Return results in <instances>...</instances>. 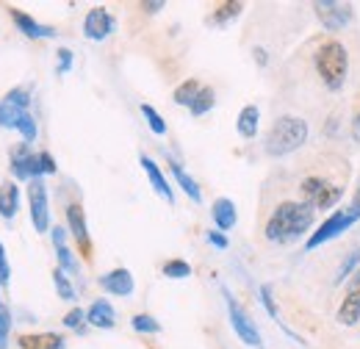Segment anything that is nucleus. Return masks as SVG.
I'll list each match as a JSON object with an SVG mask.
<instances>
[{
	"mask_svg": "<svg viewBox=\"0 0 360 349\" xmlns=\"http://www.w3.org/2000/svg\"><path fill=\"white\" fill-rule=\"evenodd\" d=\"M261 349H264V347H261Z\"/></svg>",
	"mask_w": 360,
	"mask_h": 349,
	"instance_id": "a18cd8bd",
	"label": "nucleus"
},
{
	"mask_svg": "<svg viewBox=\"0 0 360 349\" xmlns=\"http://www.w3.org/2000/svg\"><path fill=\"white\" fill-rule=\"evenodd\" d=\"M100 288L105 291V294H111V297H131L136 288V280H134V272L131 269H125V266H117V269H111V272H105V274H100Z\"/></svg>",
	"mask_w": 360,
	"mask_h": 349,
	"instance_id": "9b49d317",
	"label": "nucleus"
},
{
	"mask_svg": "<svg viewBox=\"0 0 360 349\" xmlns=\"http://www.w3.org/2000/svg\"><path fill=\"white\" fill-rule=\"evenodd\" d=\"M17 211H20V186L6 180L0 186V217L8 222L17 217Z\"/></svg>",
	"mask_w": 360,
	"mask_h": 349,
	"instance_id": "4be33fe9",
	"label": "nucleus"
},
{
	"mask_svg": "<svg viewBox=\"0 0 360 349\" xmlns=\"http://www.w3.org/2000/svg\"><path fill=\"white\" fill-rule=\"evenodd\" d=\"M252 56H255L258 67H266V64H269V56H266V50H264V47H252Z\"/></svg>",
	"mask_w": 360,
	"mask_h": 349,
	"instance_id": "a19ab883",
	"label": "nucleus"
},
{
	"mask_svg": "<svg viewBox=\"0 0 360 349\" xmlns=\"http://www.w3.org/2000/svg\"><path fill=\"white\" fill-rule=\"evenodd\" d=\"M8 333H11V313L8 307H0V349H8Z\"/></svg>",
	"mask_w": 360,
	"mask_h": 349,
	"instance_id": "c9c22d12",
	"label": "nucleus"
},
{
	"mask_svg": "<svg viewBox=\"0 0 360 349\" xmlns=\"http://www.w3.org/2000/svg\"><path fill=\"white\" fill-rule=\"evenodd\" d=\"M53 286H56V294L64 300V303H75V286H72V280H70V274L64 272V269H53Z\"/></svg>",
	"mask_w": 360,
	"mask_h": 349,
	"instance_id": "393cba45",
	"label": "nucleus"
},
{
	"mask_svg": "<svg viewBox=\"0 0 360 349\" xmlns=\"http://www.w3.org/2000/svg\"><path fill=\"white\" fill-rule=\"evenodd\" d=\"M241 11H244V3H241V0H227V3H219V6L211 11L208 25H227V23H233Z\"/></svg>",
	"mask_w": 360,
	"mask_h": 349,
	"instance_id": "5701e85b",
	"label": "nucleus"
},
{
	"mask_svg": "<svg viewBox=\"0 0 360 349\" xmlns=\"http://www.w3.org/2000/svg\"><path fill=\"white\" fill-rule=\"evenodd\" d=\"M28 111L20 106H11L8 100H0V128H17V122L25 117Z\"/></svg>",
	"mask_w": 360,
	"mask_h": 349,
	"instance_id": "cd10ccee",
	"label": "nucleus"
},
{
	"mask_svg": "<svg viewBox=\"0 0 360 349\" xmlns=\"http://www.w3.org/2000/svg\"><path fill=\"white\" fill-rule=\"evenodd\" d=\"M139 164H141V170H144V174H147V180H150V186H153V191L161 197V200H167L169 205L175 203V191H172V186H169V180H167V174H164V170L150 158V156H139Z\"/></svg>",
	"mask_w": 360,
	"mask_h": 349,
	"instance_id": "ddd939ff",
	"label": "nucleus"
},
{
	"mask_svg": "<svg viewBox=\"0 0 360 349\" xmlns=\"http://www.w3.org/2000/svg\"><path fill=\"white\" fill-rule=\"evenodd\" d=\"M349 133H352V139L360 144V108L355 111V117H352V125H349Z\"/></svg>",
	"mask_w": 360,
	"mask_h": 349,
	"instance_id": "79ce46f5",
	"label": "nucleus"
},
{
	"mask_svg": "<svg viewBox=\"0 0 360 349\" xmlns=\"http://www.w3.org/2000/svg\"><path fill=\"white\" fill-rule=\"evenodd\" d=\"M314 11L327 31H341L352 23V6H344L338 0H316Z\"/></svg>",
	"mask_w": 360,
	"mask_h": 349,
	"instance_id": "1a4fd4ad",
	"label": "nucleus"
},
{
	"mask_svg": "<svg viewBox=\"0 0 360 349\" xmlns=\"http://www.w3.org/2000/svg\"><path fill=\"white\" fill-rule=\"evenodd\" d=\"M56 58H58V64H56V72L58 75H67L72 70V64H75V53L70 47H58L56 50Z\"/></svg>",
	"mask_w": 360,
	"mask_h": 349,
	"instance_id": "72a5a7b5",
	"label": "nucleus"
},
{
	"mask_svg": "<svg viewBox=\"0 0 360 349\" xmlns=\"http://www.w3.org/2000/svg\"><path fill=\"white\" fill-rule=\"evenodd\" d=\"M11 172L17 180H39V177H45L42 172V161H39V153H31V144H17L14 150H11Z\"/></svg>",
	"mask_w": 360,
	"mask_h": 349,
	"instance_id": "6e6552de",
	"label": "nucleus"
},
{
	"mask_svg": "<svg viewBox=\"0 0 360 349\" xmlns=\"http://www.w3.org/2000/svg\"><path fill=\"white\" fill-rule=\"evenodd\" d=\"M258 297H261V305H264V310L269 313V319H274L277 324H283V322H280V310H277V303H274V294H271L269 283L258 286Z\"/></svg>",
	"mask_w": 360,
	"mask_h": 349,
	"instance_id": "473e14b6",
	"label": "nucleus"
},
{
	"mask_svg": "<svg viewBox=\"0 0 360 349\" xmlns=\"http://www.w3.org/2000/svg\"><path fill=\"white\" fill-rule=\"evenodd\" d=\"M200 89L202 87H200V81H197V78H188V81H183V84L172 91V100H175L178 106H186V108H188V106L194 103V97L200 94Z\"/></svg>",
	"mask_w": 360,
	"mask_h": 349,
	"instance_id": "a878e982",
	"label": "nucleus"
},
{
	"mask_svg": "<svg viewBox=\"0 0 360 349\" xmlns=\"http://www.w3.org/2000/svg\"><path fill=\"white\" fill-rule=\"evenodd\" d=\"M335 319H338V324H344V327H355L360 322V286L358 288H347L341 305L335 310Z\"/></svg>",
	"mask_w": 360,
	"mask_h": 349,
	"instance_id": "a211bd4d",
	"label": "nucleus"
},
{
	"mask_svg": "<svg viewBox=\"0 0 360 349\" xmlns=\"http://www.w3.org/2000/svg\"><path fill=\"white\" fill-rule=\"evenodd\" d=\"M169 172H172V177L178 180V186L186 191V197H188L191 203H202V189H200V183L186 172L178 161H172V158H169Z\"/></svg>",
	"mask_w": 360,
	"mask_h": 349,
	"instance_id": "412c9836",
	"label": "nucleus"
},
{
	"mask_svg": "<svg viewBox=\"0 0 360 349\" xmlns=\"http://www.w3.org/2000/svg\"><path fill=\"white\" fill-rule=\"evenodd\" d=\"M86 324H89V322H86V310H84V307L75 305L67 310V316H64V327H67V330L86 333Z\"/></svg>",
	"mask_w": 360,
	"mask_h": 349,
	"instance_id": "2f4dec72",
	"label": "nucleus"
},
{
	"mask_svg": "<svg viewBox=\"0 0 360 349\" xmlns=\"http://www.w3.org/2000/svg\"><path fill=\"white\" fill-rule=\"evenodd\" d=\"M139 111H141V117L147 120L150 131L155 133V136H167V122H164V117H161L150 103H141V106H139Z\"/></svg>",
	"mask_w": 360,
	"mask_h": 349,
	"instance_id": "c756f323",
	"label": "nucleus"
},
{
	"mask_svg": "<svg viewBox=\"0 0 360 349\" xmlns=\"http://www.w3.org/2000/svg\"><path fill=\"white\" fill-rule=\"evenodd\" d=\"M164 277H169V280H186V277H191V263L183 261V258H172V261L164 263Z\"/></svg>",
	"mask_w": 360,
	"mask_h": 349,
	"instance_id": "7c9ffc66",
	"label": "nucleus"
},
{
	"mask_svg": "<svg viewBox=\"0 0 360 349\" xmlns=\"http://www.w3.org/2000/svg\"><path fill=\"white\" fill-rule=\"evenodd\" d=\"M8 14H11L14 25L20 28V34H25L28 39H53V37H56V28H53V25L37 23L31 14H25V11H20V8H8Z\"/></svg>",
	"mask_w": 360,
	"mask_h": 349,
	"instance_id": "2eb2a0df",
	"label": "nucleus"
},
{
	"mask_svg": "<svg viewBox=\"0 0 360 349\" xmlns=\"http://www.w3.org/2000/svg\"><path fill=\"white\" fill-rule=\"evenodd\" d=\"M50 236H53V247H56L58 269H64L67 274H78V272H81V263H78V258H75V253L67 247V227L56 224V227L50 230Z\"/></svg>",
	"mask_w": 360,
	"mask_h": 349,
	"instance_id": "4468645a",
	"label": "nucleus"
},
{
	"mask_svg": "<svg viewBox=\"0 0 360 349\" xmlns=\"http://www.w3.org/2000/svg\"><path fill=\"white\" fill-rule=\"evenodd\" d=\"M131 327L141 336H158L161 333V322L155 316H150V313H136L131 319Z\"/></svg>",
	"mask_w": 360,
	"mask_h": 349,
	"instance_id": "c85d7f7f",
	"label": "nucleus"
},
{
	"mask_svg": "<svg viewBox=\"0 0 360 349\" xmlns=\"http://www.w3.org/2000/svg\"><path fill=\"white\" fill-rule=\"evenodd\" d=\"M314 219H316V211L308 203L285 200L266 219L264 236H266V241H271V244H291V241H297V239H302V236L311 233Z\"/></svg>",
	"mask_w": 360,
	"mask_h": 349,
	"instance_id": "f257e3e1",
	"label": "nucleus"
},
{
	"mask_svg": "<svg viewBox=\"0 0 360 349\" xmlns=\"http://www.w3.org/2000/svg\"><path fill=\"white\" fill-rule=\"evenodd\" d=\"M67 230L72 233V239H75L78 250L84 253V258H89L91 236H89V227H86V214H84V205L81 203L67 205Z\"/></svg>",
	"mask_w": 360,
	"mask_h": 349,
	"instance_id": "f8f14e48",
	"label": "nucleus"
},
{
	"mask_svg": "<svg viewBox=\"0 0 360 349\" xmlns=\"http://www.w3.org/2000/svg\"><path fill=\"white\" fill-rule=\"evenodd\" d=\"M86 322L97 330H114L117 327V310L108 300H94L89 307H86Z\"/></svg>",
	"mask_w": 360,
	"mask_h": 349,
	"instance_id": "dca6fc26",
	"label": "nucleus"
},
{
	"mask_svg": "<svg viewBox=\"0 0 360 349\" xmlns=\"http://www.w3.org/2000/svg\"><path fill=\"white\" fill-rule=\"evenodd\" d=\"M8 280H11V266H8V255L0 244V286H8Z\"/></svg>",
	"mask_w": 360,
	"mask_h": 349,
	"instance_id": "4c0bfd02",
	"label": "nucleus"
},
{
	"mask_svg": "<svg viewBox=\"0 0 360 349\" xmlns=\"http://www.w3.org/2000/svg\"><path fill=\"white\" fill-rule=\"evenodd\" d=\"M28 208H31V224L37 233L50 230V200H47V186L39 180L28 183Z\"/></svg>",
	"mask_w": 360,
	"mask_h": 349,
	"instance_id": "0eeeda50",
	"label": "nucleus"
},
{
	"mask_svg": "<svg viewBox=\"0 0 360 349\" xmlns=\"http://www.w3.org/2000/svg\"><path fill=\"white\" fill-rule=\"evenodd\" d=\"M358 269H360V247H352V253L341 261L338 272H335V283H338V286H341V283H347Z\"/></svg>",
	"mask_w": 360,
	"mask_h": 349,
	"instance_id": "bb28decb",
	"label": "nucleus"
},
{
	"mask_svg": "<svg viewBox=\"0 0 360 349\" xmlns=\"http://www.w3.org/2000/svg\"><path fill=\"white\" fill-rule=\"evenodd\" d=\"M211 219H214V224H217V230H233L236 227V222H238V211H236V203L230 200V197H217L214 200V205H211Z\"/></svg>",
	"mask_w": 360,
	"mask_h": 349,
	"instance_id": "f3484780",
	"label": "nucleus"
},
{
	"mask_svg": "<svg viewBox=\"0 0 360 349\" xmlns=\"http://www.w3.org/2000/svg\"><path fill=\"white\" fill-rule=\"evenodd\" d=\"M258 125H261V108L258 106H244L238 111V120H236V131L241 139H255L258 136Z\"/></svg>",
	"mask_w": 360,
	"mask_h": 349,
	"instance_id": "aec40b11",
	"label": "nucleus"
},
{
	"mask_svg": "<svg viewBox=\"0 0 360 349\" xmlns=\"http://www.w3.org/2000/svg\"><path fill=\"white\" fill-rule=\"evenodd\" d=\"M3 100H8L11 106H20V108H25V111H28V106H31V94H28V89H22V87L11 89Z\"/></svg>",
	"mask_w": 360,
	"mask_h": 349,
	"instance_id": "f704fd0d",
	"label": "nucleus"
},
{
	"mask_svg": "<svg viewBox=\"0 0 360 349\" xmlns=\"http://www.w3.org/2000/svg\"><path fill=\"white\" fill-rule=\"evenodd\" d=\"M222 297H225L227 316H230V327H233V333L238 336V341L247 344V347L261 349L264 338H261V330H258V324L252 322V316H250V313L241 307V303L230 294V288H222Z\"/></svg>",
	"mask_w": 360,
	"mask_h": 349,
	"instance_id": "423d86ee",
	"label": "nucleus"
},
{
	"mask_svg": "<svg viewBox=\"0 0 360 349\" xmlns=\"http://www.w3.org/2000/svg\"><path fill=\"white\" fill-rule=\"evenodd\" d=\"M316 72L319 78L324 81V87L330 91H338L347 81V72H349V53L347 47L338 42V39H330V42L319 44L314 56Z\"/></svg>",
	"mask_w": 360,
	"mask_h": 349,
	"instance_id": "7ed1b4c3",
	"label": "nucleus"
},
{
	"mask_svg": "<svg viewBox=\"0 0 360 349\" xmlns=\"http://www.w3.org/2000/svg\"><path fill=\"white\" fill-rule=\"evenodd\" d=\"M205 241H208L211 247H217V250H227V247H230V239H227L222 230H208V233H205Z\"/></svg>",
	"mask_w": 360,
	"mask_h": 349,
	"instance_id": "e433bc0d",
	"label": "nucleus"
},
{
	"mask_svg": "<svg viewBox=\"0 0 360 349\" xmlns=\"http://www.w3.org/2000/svg\"><path fill=\"white\" fill-rule=\"evenodd\" d=\"M308 122L302 117H294V114H283L271 122L269 133L264 139V150L269 153L271 158H283V156H291L297 153L300 147H305L308 141Z\"/></svg>",
	"mask_w": 360,
	"mask_h": 349,
	"instance_id": "f03ea898",
	"label": "nucleus"
},
{
	"mask_svg": "<svg viewBox=\"0 0 360 349\" xmlns=\"http://www.w3.org/2000/svg\"><path fill=\"white\" fill-rule=\"evenodd\" d=\"M20 349H64L67 338L61 333H25L17 338Z\"/></svg>",
	"mask_w": 360,
	"mask_h": 349,
	"instance_id": "6ab92c4d",
	"label": "nucleus"
},
{
	"mask_svg": "<svg viewBox=\"0 0 360 349\" xmlns=\"http://www.w3.org/2000/svg\"><path fill=\"white\" fill-rule=\"evenodd\" d=\"M114 31H117V20H114V14H111L108 8H103V6H94L89 14L84 17V37H86L89 42H103V39H108Z\"/></svg>",
	"mask_w": 360,
	"mask_h": 349,
	"instance_id": "9d476101",
	"label": "nucleus"
},
{
	"mask_svg": "<svg viewBox=\"0 0 360 349\" xmlns=\"http://www.w3.org/2000/svg\"><path fill=\"white\" fill-rule=\"evenodd\" d=\"M164 8H167L164 0H147V3H141V11H144V14H158V11H164Z\"/></svg>",
	"mask_w": 360,
	"mask_h": 349,
	"instance_id": "ea45409f",
	"label": "nucleus"
},
{
	"mask_svg": "<svg viewBox=\"0 0 360 349\" xmlns=\"http://www.w3.org/2000/svg\"><path fill=\"white\" fill-rule=\"evenodd\" d=\"M355 211H360V180H358V186H355V194H352V203H349Z\"/></svg>",
	"mask_w": 360,
	"mask_h": 349,
	"instance_id": "37998d69",
	"label": "nucleus"
},
{
	"mask_svg": "<svg viewBox=\"0 0 360 349\" xmlns=\"http://www.w3.org/2000/svg\"><path fill=\"white\" fill-rule=\"evenodd\" d=\"M300 191H302L305 203H308L314 211H330V208H335V205L344 200V189H341L338 183H330V180L321 177V174L305 177L302 186H300Z\"/></svg>",
	"mask_w": 360,
	"mask_h": 349,
	"instance_id": "39448f33",
	"label": "nucleus"
},
{
	"mask_svg": "<svg viewBox=\"0 0 360 349\" xmlns=\"http://www.w3.org/2000/svg\"><path fill=\"white\" fill-rule=\"evenodd\" d=\"M360 222V211H355L352 205H347V208H341V211H333L330 217L324 219L319 227L314 230V236H308V241H305V250L311 253V250H319V247H324L327 241H335L338 236H344L352 224H358Z\"/></svg>",
	"mask_w": 360,
	"mask_h": 349,
	"instance_id": "20e7f679",
	"label": "nucleus"
},
{
	"mask_svg": "<svg viewBox=\"0 0 360 349\" xmlns=\"http://www.w3.org/2000/svg\"><path fill=\"white\" fill-rule=\"evenodd\" d=\"M0 307H3V305H0Z\"/></svg>",
	"mask_w": 360,
	"mask_h": 349,
	"instance_id": "c03bdc74",
	"label": "nucleus"
},
{
	"mask_svg": "<svg viewBox=\"0 0 360 349\" xmlns=\"http://www.w3.org/2000/svg\"><path fill=\"white\" fill-rule=\"evenodd\" d=\"M39 161H42V172H45V174H56V172H58V167H56V158H53L47 150H42V153H39Z\"/></svg>",
	"mask_w": 360,
	"mask_h": 349,
	"instance_id": "58836bf2",
	"label": "nucleus"
},
{
	"mask_svg": "<svg viewBox=\"0 0 360 349\" xmlns=\"http://www.w3.org/2000/svg\"><path fill=\"white\" fill-rule=\"evenodd\" d=\"M214 106H217V91L211 87H202L200 94L194 97V103L188 106V111H191V117H205L208 111H214Z\"/></svg>",
	"mask_w": 360,
	"mask_h": 349,
	"instance_id": "b1692460",
	"label": "nucleus"
}]
</instances>
